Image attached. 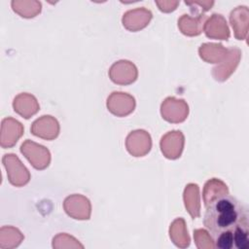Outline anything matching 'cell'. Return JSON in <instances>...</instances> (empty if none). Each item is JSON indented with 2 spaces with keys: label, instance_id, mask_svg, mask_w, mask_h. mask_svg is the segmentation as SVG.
<instances>
[{
  "label": "cell",
  "instance_id": "obj_1",
  "mask_svg": "<svg viewBox=\"0 0 249 249\" xmlns=\"http://www.w3.org/2000/svg\"><path fill=\"white\" fill-rule=\"evenodd\" d=\"M205 207L204 226L213 240L222 234L233 235L239 227L249 226L246 208L229 194L216 197Z\"/></svg>",
  "mask_w": 249,
  "mask_h": 249
},
{
  "label": "cell",
  "instance_id": "obj_2",
  "mask_svg": "<svg viewBox=\"0 0 249 249\" xmlns=\"http://www.w3.org/2000/svg\"><path fill=\"white\" fill-rule=\"evenodd\" d=\"M2 161L7 170L8 179L12 185L20 187L28 183L30 174L16 155L6 154L4 155Z\"/></svg>",
  "mask_w": 249,
  "mask_h": 249
},
{
  "label": "cell",
  "instance_id": "obj_3",
  "mask_svg": "<svg viewBox=\"0 0 249 249\" xmlns=\"http://www.w3.org/2000/svg\"><path fill=\"white\" fill-rule=\"evenodd\" d=\"M20 152L30 161L36 169L46 168L51 160V155L47 148L36 144L30 140H26L20 147Z\"/></svg>",
  "mask_w": 249,
  "mask_h": 249
},
{
  "label": "cell",
  "instance_id": "obj_4",
  "mask_svg": "<svg viewBox=\"0 0 249 249\" xmlns=\"http://www.w3.org/2000/svg\"><path fill=\"white\" fill-rule=\"evenodd\" d=\"M160 112L165 121L169 123H181L186 120L189 107L183 99L167 97L161 104Z\"/></svg>",
  "mask_w": 249,
  "mask_h": 249
},
{
  "label": "cell",
  "instance_id": "obj_5",
  "mask_svg": "<svg viewBox=\"0 0 249 249\" xmlns=\"http://www.w3.org/2000/svg\"><path fill=\"white\" fill-rule=\"evenodd\" d=\"M109 76L116 84L128 85L136 80L137 69L132 62L128 60H120L111 66Z\"/></svg>",
  "mask_w": 249,
  "mask_h": 249
},
{
  "label": "cell",
  "instance_id": "obj_6",
  "mask_svg": "<svg viewBox=\"0 0 249 249\" xmlns=\"http://www.w3.org/2000/svg\"><path fill=\"white\" fill-rule=\"evenodd\" d=\"M134 98L125 92L115 91L107 99L108 110L119 117L130 114L134 110Z\"/></svg>",
  "mask_w": 249,
  "mask_h": 249
},
{
  "label": "cell",
  "instance_id": "obj_7",
  "mask_svg": "<svg viewBox=\"0 0 249 249\" xmlns=\"http://www.w3.org/2000/svg\"><path fill=\"white\" fill-rule=\"evenodd\" d=\"M127 151L134 157H143L146 155L152 146V141L149 133L145 130H135L128 134L125 141Z\"/></svg>",
  "mask_w": 249,
  "mask_h": 249
},
{
  "label": "cell",
  "instance_id": "obj_8",
  "mask_svg": "<svg viewBox=\"0 0 249 249\" xmlns=\"http://www.w3.org/2000/svg\"><path fill=\"white\" fill-rule=\"evenodd\" d=\"M65 212L79 220H88L90 216V203L89 199L80 195H73L65 198L63 203Z\"/></svg>",
  "mask_w": 249,
  "mask_h": 249
},
{
  "label": "cell",
  "instance_id": "obj_9",
  "mask_svg": "<svg viewBox=\"0 0 249 249\" xmlns=\"http://www.w3.org/2000/svg\"><path fill=\"white\" fill-rule=\"evenodd\" d=\"M22 133L23 126L18 121L13 118H5L1 124V147L4 149L13 147L18 142Z\"/></svg>",
  "mask_w": 249,
  "mask_h": 249
},
{
  "label": "cell",
  "instance_id": "obj_10",
  "mask_svg": "<svg viewBox=\"0 0 249 249\" xmlns=\"http://www.w3.org/2000/svg\"><path fill=\"white\" fill-rule=\"evenodd\" d=\"M184 147V135L179 130L167 132L160 140V149L167 159H177L181 156Z\"/></svg>",
  "mask_w": 249,
  "mask_h": 249
},
{
  "label": "cell",
  "instance_id": "obj_11",
  "mask_svg": "<svg viewBox=\"0 0 249 249\" xmlns=\"http://www.w3.org/2000/svg\"><path fill=\"white\" fill-rule=\"evenodd\" d=\"M31 132L38 137L52 140L58 135L59 124L52 116H43L32 124Z\"/></svg>",
  "mask_w": 249,
  "mask_h": 249
},
{
  "label": "cell",
  "instance_id": "obj_12",
  "mask_svg": "<svg viewBox=\"0 0 249 249\" xmlns=\"http://www.w3.org/2000/svg\"><path fill=\"white\" fill-rule=\"evenodd\" d=\"M152 18V13L145 8H138L126 12L123 17V24L131 31L144 28Z\"/></svg>",
  "mask_w": 249,
  "mask_h": 249
},
{
  "label": "cell",
  "instance_id": "obj_13",
  "mask_svg": "<svg viewBox=\"0 0 249 249\" xmlns=\"http://www.w3.org/2000/svg\"><path fill=\"white\" fill-rule=\"evenodd\" d=\"M14 110L25 119L30 118L39 110L37 99L28 93H20L15 97L13 102Z\"/></svg>",
  "mask_w": 249,
  "mask_h": 249
},
{
  "label": "cell",
  "instance_id": "obj_14",
  "mask_svg": "<svg viewBox=\"0 0 249 249\" xmlns=\"http://www.w3.org/2000/svg\"><path fill=\"white\" fill-rule=\"evenodd\" d=\"M185 206L193 217L197 218L200 215V203H199V189L196 184H189L184 191Z\"/></svg>",
  "mask_w": 249,
  "mask_h": 249
},
{
  "label": "cell",
  "instance_id": "obj_15",
  "mask_svg": "<svg viewBox=\"0 0 249 249\" xmlns=\"http://www.w3.org/2000/svg\"><path fill=\"white\" fill-rule=\"evenodd\" d=\"M206 16L199 15L196 18H191L189 15H183L178 20V26L182 33L188 36L200 34Z\"/></svg>",
  "mask_w": 249,
  "mask_h": 249
},
{
  "label": "cell",
  "instance_id": "obj_16",
  "mask_svg": "<svg viewBox=\"0 0 249 249\" xmlns=\"http://www.w3.org/2000/svg\"><path fill=\"white\" fill-rule=\"evenodd\" d=\"M204 30H205L206 36L209 38L218 39L217 30H220V33L224 36L225 40H227L230 36V32L228 29L226 20L224 19V18L221 15H217V14L212 15V17L209 18L208 22L205 23Z\"/></svg>",
  "mask_w": 249,
  "mask_h": 249
},
{
  "label": "cell",
  "instance_id": "obj_17",
  "mask_svg": "<svg viewBox=\"0 0 249 249\" xmlns=\"http://www.w3.org/2000/svg\"><path fill=\"white\" fill-rule=\"evenodd\" d=\"M185 226H186L185 221L179 218V219H176L170 225V230H169L170 238L178 247H181V248H185L190 245V237Z\"/></svg>",
  "mask_w": 249,
  "mask_h": 249
},
{
  "label": "cell",
  "instance_id": "obj_18",
  "mask_svg": "<svg viewBox=\"0 0 249 249\" xmlns=\"http://www.w3.org/2000/svg\"><path fill=\"white\" fill-rule=\"evenodd\" d=\"M226 194H229V190L226 184H224L222 181L216 178L208 180L203 190L204 205L206 206L210 201H212L216 197Z\"/></svg>",
  "mask_w": 249,
  "mask_h": 249
},
{
  "label": "cell",
  "instance_id": "obj_19",
  "mask_svg": "<svg viewBox=\"0 0 249 249\" xmlns=\"http://www.w3.org/2000/svg\"><path fill=\"white\" fill-rule=\"evenodd\" d=\"M5 228L7 230V232H5V231L2 228L0 231V247L5 248L8 240H11V248L18 246L23 238L20 231L18 229H15L13 227H5Z\"/></svg>",
  "mask_w": 249,
  "mask_h": 249
},
{
  "label": "cell",
  "instance_id": "obj_20",
  "mask_svg": "<svg viewBox=\"0 0 249 249\" xmlns=\"http://www.w3.org/2000/svg\"><path fill=\"white\" fill-rule=\"evenodd\" d=\"M156 3L160 7V9L164 12L173 11V10H175V7L178 5V2H159V1H157Z\"/></svg>",
  "mask_w": 249,
  "mask_h": 249
}]
</instances>
